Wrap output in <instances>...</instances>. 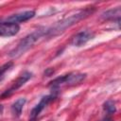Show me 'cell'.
Returning a JSON list of instances; mask_svg holds the SVG:
<instances>
[{"instance_id":"5","label":"cell","mask_w":121,"mask_h":121,"mask_svg":"<svg viewBox=\"0 0 121 121\" xmlns=\"http://www.w3.org/2000/svg\"><path fill=\"white\" fill-rule=\"evenodd\" d=\"M56 96H57V93H54V92H53L52 94L48 95L43 96L42 99L40 100V102L31 110V112H30V120H31V121H34V120L38 117V115L42 112V111H43L50 102H52V101L56 98Z\"/></svg>"},{"instance_id":"10","label":"cell","mask_w":121,"mask_h":121,"mask_svg":"<svg viewBox=\"0 0 121 121\" xmlns=\"http://www.w3.org/2000/svg\"><path fill=\"white\" fill-rule=\"evenodd\" d=\"M26 98L25 97H21L19 99H17L12 105H11V113L14 117H19L22 113V111H23V108L26 104Z\"/></svg>"},{"instance_id":"7","label":"cell","mask_w":121,"mask_h":121,"mask_svg":"<svg viewBox=\"0 0 121 121\" xmlns=\"http://www.w3.org/2000/svg\"><path fill=\"white\" fill-rule=\"evenodd\" d=\"M20 30L18 24L9 23V22H0V37H11L16 35Z\"/></svg>"},{"instance_id":"12","label":"cell","mask_w":121,"mask_h":121,"mask_svg":"<svg viewBox=\"0 0 121 121\" xmlns=\"http://www.w3.org/2000/svg\"><path fill=\"white\" fill-rule=\"evenodd\" d=\"M12 65H13V62H12V61H8V62H6L5 64H3L2 66H0V80L3 78L4 74H5L7 71H9V70L12 67Z\"/></svg>"},{"instance_id":"9","label":"cell","mask_w":121,"mask_h":121,"mask_svg":"<svg viewBox=\"0 0 121 121\" xmlns=\"http://www.w3.org/2000/svg\"><path fill=\"white\" fill-rule=\"evenodd\" d=\"M101 18L104 19V20H116L117 21V24H119L120 22V8L117 7L115 9H109L105 12H103L101 14Z\"/></svg>"},{"instance_id":"2","label":"cell","mask_w":121,"mask_h":121,"mask_svg":"<svg viewBox=\"0 0 121 121\" xmlns=\"http://www.w3.org/2000/svg\"><path fill=\"white\" fill-rule=\"evenodd\" d=\"M45 34H46V28H38V29L34 30L30 34H28L27 36H26L25 38H23L18 43V44L9 52V56L10 58H12V59L19 58L25 52H26L30 47H32L33 44L40 38H42L43 36H44Z\"/></svg>"},{"instance_id":"1","label":"cell","mask_w":121,"mask_h":121,"mask_svg":"<svg viewBox=\"0 0 121 121\" xmlns=\"http://www.w3.org/2000/svg\"><path fill=\"white\" fill-rule=\"evenodd\" d=\"M95 11L94 8H87L84 9H79L76 11L73 14H70L67 17H64L60 22L56 23L54 26H52L49 28H46V36H56L64 31L66 28L72 26L73 25L77 24L78 21L88 17L90 14H92Z\"/></svg>"},{"instance_id":"11","label":"cell","mask_w":121,"mask_h":121,"mask_svg":"<svg viewBox=\"0 0 121 121\" xmlns=\"http://www.w3.org/2000/svg\"><path fill=\"white\" fill-rule=\"evenodd\" d=\"M103 109L108 114H112L116 112V107L112 100H107L103 105Z\"/></svg>"},{"instance_id":"13","label":"cell","mask_w":121,"mask_h":121,"mask_svg":"<svg viewBox=\"0 0 121 121\" xmlns=\"http://www.w3.org/2000/svg\"><path fill=\"white\" fill-rule=\"evenodd\" d=\"M100 121H112V119H111L110 117H106V118H104V119H102V120H100Z\"/></svg>"},{"instance_id":"3","label":"cell","mask_w":121,"mask_h":121,"mask_svg":"<svg viewBox=\"0 0 121 121\" xmlns=\"http://www.w3.org/2000/svg\"><path fill=\"white\" fill-rule=\"evenodd\" d=\"M86 78V74H81V73H69L67 75L59 77L52 80L50 82V87L54 93H57L60 89V87L63 85H76L80 83L84 78Z\"/></svg>"},{"instance_id":"4","label":"cell","mask_w":121,"mask_h":121,"mask_svg":"<svg viewBox=\"0 0 121 121\" xmlns=\"http://www.w3.org/2000/svg\"><path fill=\"white\" fill-rule=\"evenodd\" d=\"M31 77H32V73H30V72H28V71L24 72L22 75H20V76L12 82L11 86H10L9 89H7V90L0 95V97H1V98H7V97L10 96V95H11L13 93H15L19 88H21L23 85H25V83H26V81H28V80L31 78Z\"/></svg>"},{"instance_id":"6","label":"cell","mask_w":121,"mask_h":121,"mask_svg":"<svg viewBox=\"0 0 121 121\" xmlns=\"http://www.w3.org/2000/svg\"><path fill=\"white\" fill-rule=\"evenodd\" d=\"M95 34L89 30H83L77 33L71 40V44L74 46H82L94 38Z\"/></svg>"},{"instance_id":"8","label":"cell","mask_w":121,"mask_h":121,"mask_svg":"<svg viewBox=\"0 0 121 121\" xmlns=\"http://www.w3.org/2000/svg\"><path fill=\"white\" fill-rule=\"evenodd\" d=\"M34 15H35V11L34 10H26V11L18 12V13H15V14H12V15L7 17L5 19V22L18 24V23L26 22V21L33 18Z\"/></svg>"}]
</instances>
